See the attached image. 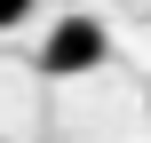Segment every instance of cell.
Returning a JSON list of instances; mask_svg holds the SVG:
<instances>
[{
	"label": "cell",
	"mask_w": 151,
	"mask_h": 143,
	"mask_svg": "<svg viewBox=\"0 0 151 143\" xmlns=\"http://www.w3.org/2000/svg\"><path fill=\"white\" fill-rule=\"evenodd\" d=\"M32 8H40V0H0V32H16V24H32Z\"/></svg>",
	"instance_id": "7a4b0ae2"
},
{
	"label": "cell",
	"mask_w": 151,
	"mask_h": 143,
	"mask_svg": "<svg viewBox=\"0 0 151 143\" xmlns=\"http://www.w3.org/2000/svg\"><path fill=\"white\" fill-rule=\"evenodd\" d=\"M104 24L96 16H64V24H48V48H40V64H48V80H80V72H96L104 64Z\"/></svg>",
	"instance_id": "6da1fadb"
}]
</instances>
